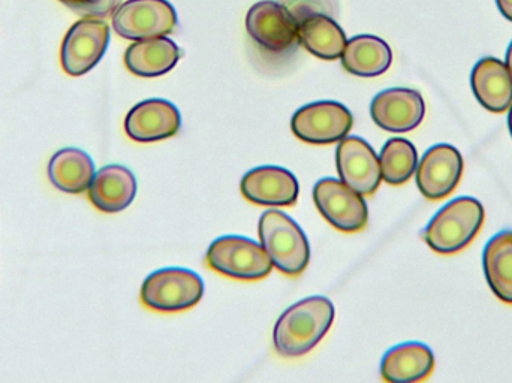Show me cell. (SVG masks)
Returning a JSON list of instances; mask_svg holds the SVG:
<instances>
[{"instance_id":"17","label":"cell","mask_w":512,"mask_h":383,"mask_svg":"<svg viewBox=\"0 0 512 383\" xmlns=\"http://www.w3.org/2000/svg\"><path fill=\"white\" fill-rule=\"evenodd\" d=\"M475 98L490 113L501 114L512 105V78L507 65L495 57H484L471 75Z\"/></svg>"},{"instance_id":"3","label":"cell","mask_w":512,"mask_h":383,"mask_svg":"<svg viewBox=\"0 0 512 383\" xmlns=\"http://www.w3.org/2000/svg\"><path fill=\"white\" fill-rule=\"evenodd\" d=\"M259 240L280 273L297 277L309 265V241L300 226L282 211L268 210L262 214Z\"/></svg>"},{"instance_id":"8","label":"cell","mask_w":512,"mask_h":383,"mask_svg":"<svg viewBox=\"0 0 512 383\" xmlns=\"http://www.w3.org/2000/svg\"><path fill=\"white\" fill-rule=\"evenodd\" d=\"M110 44V26L101 18H83L72 24L63 39L60 62L71 77L92 71Z\"/></svg>"},{"instance_id":"18","label":"cell","mask_w":512,"mask_h":383,"mask_svg":"<svg viewBox=\"0 0 512 383\" xmlns=\"http://www.w3.org/2000/svg\"><path fill=\"white\" fill-rule=\"evenodd\" d=\"M435 369V355L424 343L394 346L382 358V379L391 383L426 381Z\"/></svg>"},{"instance_id":"20","label":"cell","mask_w":512,"mask_h":383,"mask_svg":"<svg viewBox=\"0 0 512 383\" xmlns=\"http://www.w3.org/2000/svg\"><path fill=\"white\" fill-rule=\"evenodd\" d=\"M393 51L384 39L373 35H357L346 42L342 65L357 77H379L390 69Z\"/></svg>"},{"instance_id":"13","label":"cell","mask_w":512,"mask_h":383,"mask_svg":"<svg viewBox=\"0 0 512 383\" xmlns=\"http://www.w3.org/2000/svg\"><path fill=\"white\" fill-rule=\"evenodd\" d=\"M337 171L349 188L373 195L382 182L381 164L375 150L363 138H343L337 147Z\"/></svg>"},{"instance_id":"11","label":"cell","mask_w":512,"mask_h":383,"mask_svg":"<svg viewBox=\"0 0 512 383\" xmlns=\"http://www.w3.org/2000/svg\"><path fill=\"white\" fill-rule=\"evenodd\" d=\"M462 155L450 144L427 150L417 167V185L430 201H441L454 192L463 176Z\"/></svg>"},{"instance_id":"10","label":"cell","mask_w":512,"mask_h":383,"mask_svg":"<svg viewBox=\"0 0 512 383\" xmlns=\"http://www.w3.org/2000/svg\"><path fill=\"white\" fill-rule=\"evenodd\" d=\"M313 199L324 219L343 232H358L369 222L363 195L334 179H322L313 189Z\"/></svg>"},{"instance_id":"5","label":"cell","mask_w":512,"mask_h":383,"mask_svg":"<svg viewBox=\"0 0 512 383\" xmlns=\"http://www.w3.org/2000/svg\"><path fill=\"white\" fill-rule=\"evenodd\" d=\"M212 270L237 280H261L273 270V262L261 244L237 235L213 241L207 252Z\"/></svg>"},{"instance_id":"27","label":"cell","mask_w":512,"mask_h":383,"mask_svg":"<svg viewBox=\"0 0 512 383\" xmlns=\"http://www.w3.org/2000/svg\"><path fill=\"white\" fill-rule=\"evenodd\" d=\"M498 3L499 11L502 12L507 20L512 21V0H496Z\"/></svg>"},{"instance_id":"24","label":"cell","mask_w":512,"mask_h":383,"mask_svg":"<svg viewBox=\"0 0 512 383\" xmlns=\"http://www.w3.org/2000/svg\"><path fill=\"white\" fill-rule=\"evenodd\" d=\"M382 180L388 185L400 186L411 180L418 167L417 149L411 141L403 138H393L387 141L381 156Z\"/></svg>"},{"instance_id":"4","label":"cell","mask_w":512,"mask_h":383,"mask_svg":"<svg viewBox=\"0 0 512 383\" xmlns=\"http://www.w3.org/2000/svg\"><path fill=\"white\" fill-rule=\"evenodd\" d=\"M204 295V282L195 271L164 268L144 280L141 301L156 312L176 313L192 309Z\"/></svg>"},{"instance_id":"23","label":"cell","mask_w":512,"mask_h":383,"mask_svg":"<svg viewBox=\"0 0 512 383\" xmlns=\"http://www.w3.org/2000/svg\"><path fill=\"white\" fill-rule=\"evenodd\" d=\"M484 274L493 294L512 304V231L498 232L483 255Z\"/></svg>"},{"instance_id":"26","label":"cell","mask_w":512,"mask_h":383,"mask_svg":"<svg viewBox=\"0 0 512 383\" xmlns=\"http://www.w3.org/2000/svg\"><path fill=\"white\" fill-rule=\"evenodd\" d=\"M60 2L74 9L83 18L108 17L122 5V0H60Z\"/></svg>"},{"instance_id":"15","label":"cell","mask_w":512,"mask_h":383,"mask_svg":"<svg viewBox=\"0 0 512 383\" xmlns=\"http://www.w3.org/2000/svg\"><path fill=\"white\" fill-rule=\"evenodd\" d=\"M242 193L254 204L288 207L297 202L298 182L285 168L259 167L243 177Z\"/></svg>"},{"instance_id":"28","label":"cell","mask_w":512,"mask_h":383,"mask_svg":"<svg viewBox=\"0 0 512 383\" xmlns=\"http://www.w3.org/2000/svg\"><path fill=\"white\" fill-rule=\"evenodd\" d=\"M505 65H507L508 71H510V75L512 78V42L510 48H508L507 51V63H505Z\"/></svg>"},{"instance_id":"21","label":"cell","mask_w":512,"mask_h":383,"mask_svg":"<svg viewBox=\"0 0 512 383\" xmlns=\"http://www.w3.org/2000/svg\"><path fill=\"white\" fill-rule=\"evenodd\" d=\"M47 171L54 188L60 192L78 195L89 189L95 177V164L83 150L68 147L54 153L48 162Z\"/></svg>"},{"instance_id":"6","label":"cell","mask_w":512,"mask_h":383,"mask_svg":"<svg viewBox=\"0 0 512 383\" xmlns=\"http://www.w3.org/2000/svg\"><path fill=\"white\" fill-rule=\"evenodd\" d=\"M246 30L252 41L268 54L283 56L300 44L297 21L276 0L255 3L246 15Z\"/></svg>"},{"instance_id":"29","label":"cell","mask_w":512,"mask_h":383,"mask_svg":"<svg viewBox=\"0 0 512 383\" xmlns=\"http://www.w3.org/2000/svg\"><path fill=\"white\" fill-rule=\"evenodd\" d=\"M508 126H510V132H511V135H512V105H511V108H510V116H508Z\"/></svg>"},{"instance_id":"16","label":"cell","mask_w":512,"mask_h":383,"mask_svg":"<svg viewBox=\"0 0 512 383\" xmlns=\"http://www.w3.org/2000/svg\"><path fill=\"white\" fill-rule=\"evenodd\" d=\"M90 202L104 213H119L134 201L137 180L134 173L122 165H107L95 173L89 189Z\"/></svg>"},{"instance_id":"22","label":"cell","mask_w":512,"mask_h":383,"mask_svg":"<svg viewBox=\"0 0 512 383\" xmlns=\"http://www.w3.org/2000/svg\"><path fill=\"white\" fill-rule=\"evenodd\" d=\"M298 39L313 56L322 60H337L346 47V35L334 18L315 14L298 24Z\"/></svg>"},{"instance_id":"12","label":"cell","mask_w":512,"mask_h":383,"mask_svg":"<svg viewBox=\"0 0 512 383\" xmlns=\"http://www.w3.org/2000/svg\"><path fill=\"white\" fill-rule=\"evenodd\" d=\"M370 114L373 122L384 131L405 134L421 125L426 104L417 90L394 87L375 96L370 105Z\"/></svg>"},{"instance_id":"1","label":"cell","mask_w":512,"mask_h":383,"mask_svg":"<svg viewBox=\"0 0 512 383\" xmlns=\"http://www.w3.org/2000/svg\"><path fill=\"white\" fill-rule=\"evenodd\" d=\"M334 306L328 298L310 297L289 307L274 327L277 354L285 358L309 354L330 330Z\"/></svg>"},{"instance_id":"9","label":"cell","mask_w":512,"mask_h":383,"mask_svg":"<svg viewBox=\"0 0 512 383\" xmlns=\"http://www.w3.org/2000/svg\"><path fill=\"white\" fill-rule=\"evenodd\" d=\"M354 126V117L339 102H313L300 108L291 120L295 137L307 144H334L346 138Z\"/></svg>"},{"instance_id":"19","label":"cell","mask_w":512,"mask_h":383,"mask_svg":"<svg viewBox=\"0 0 512 383\" xmlns=\"http://www.w3.org/2000/svg\"><path fill=\"white\" fill-rule=\"evenodd\" d=\"M182 56V50L173 39L159 36L132 44L126 50L125 65L138 77H161L170 72Z\"/></svg>"},{"instance_id":"7","label":"cell","mask_w":512,"mask_h":383,"mask_svg":"<svg viewBox=\"0 0 512 383\" xmlns=\"http://www.w3.org/2000/svg\"><path fill=\"white\" fill-rule=\"evenodd\" d=\"M177 12L168 0H126L113 12V29L129 41L170 35Z\"/></svg>"},{"instance_id":"14","label":"cell","mask_w":512,"mask_h":383,"mask_svg":"<svg viewBox=\"0 0 512 383\" xmlns=\"http://www.w3.org/2000/svg\"><path fill=\"white\" fill-rule=\"evenodd\" d=\"M182 117L176 105L164 99H149L135 105L125 120V131L137 143L168 140L180 131Z\"/></svg>"},{"instance_id":"2","label":"cell","mask_w":512,"mask_h":383,"mask_svg":"<svg viewBox=\"0 0 512 383\" xmlns=\"http://www.w3.org/2000/svg\"><path fill=\"white\" fill-rule=\"evenodd\" d=\"M486 219L483 204L472 196H459L448 202L424 229L427 246L439 255L465 250L480 234Z\"/></svg>"},{"instance_id":"25","label":"cell","mask_w":512,"mask_h":383,"mask_svg":"<svg viewBox=\"0 0 512 383\" xmlns=\"http://www.w3.org/2000/svg\"><path fill=\"white\" fill-rule=\"evenodd\" d=\"M298 24L310 15L325 14L336 18L339 15L337 0H279Z\"/></svg>"}]
</instances>
